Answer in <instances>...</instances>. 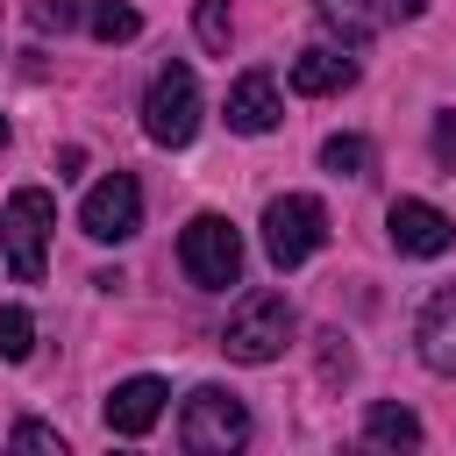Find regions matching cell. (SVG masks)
I'll use <instances>...</instances> for the list:
<instances>
[{
    "mask_svg": "<svg viewBox=\"0 0 456 456\" xmlns=\"http://www.w3.org/2000/svg\"><path fill=\"white\" fill-rule=\"evenodd\" d=\"M292 299L285 292H249L235 314H228V328H221V349L235 356V363H278L285 356V342H292Z\"/></svg>",
    "mask_w": 456,
    "mask_h": 456,
    "instance_id": "obj_1",
    "label": "cell"
},
{
    "mask_svg": "<svg viewBox=\"0 0 456 456\" xmlns=\"http://www.w3.org/2000/svg\"><path fill=\"white\" fill-rule=\"evenodd\" d=\"M321 242H328V207H321L314 192H278V200L264 207V256H271L278 271H299Z\"/></svg>",
    "mask_w": 456,
    "mask_h": 456,
    "instance_id": "obj_2",
    "label": "cell"
},
{
    "mask_svg": "<svg viewBox=\"0 0 456 456\" xmlns=\"http://www.w3.org/2000/svg\"><path fill=\"white\" fill-rule=\"evenodd\" d=\"M178 264H185L192 285L228 292V285L242 278V235H235V221H221V214H192L185 235H178Z\"/></svg>",
    "mask_w": 456,
    "mask_h": 456,
    "instance_id": "obj_3",
    "label": "cell"
},
{
    "mask_svg": "<svg viewBox=\"0 0 456 456\" xmlns=\"http://www.w3.org/2000/svg\"><path fill=\"white\" fill-rule=\"evenodd\" d=\"M178 442L192 456H228V449L249 442V406L235 392H221V385H200L185 399V413H178Z\"/></svg>",
    "mask_w": 456,
    "mask_h": 456,
    "instance_id": "obj_4",
    "label": "cell"
},
{
    "mask_svg": "<svg viewBox=\"0 0 456 456\" xmlns=\"http://www.w3.org/2000/svg\"><path fill=\"white\" fill-rule=\"evenodd\" d=\"M142 128H150V142H164V150H185V142H192V128H200V78H192V64H164V71L150 78Z\"/></svg>",
    "mask_w": 456,
    "mask_h": 456,
    "instance_id": "obj_5",
    "label": "cell"
},
{
    "mask_svg": "<svg viewBox=\"0 0 456 456\" xmlns=\"http://www.w3.org/2000/svg\"><path fill=\"white\" fill-rule=\"evenodd\" d=\"M0 228H7V264H14V278H21V285H43V242H50V228H57V200H50L43 185H21V192L7 200V214H0Z\"/></svg>",
    "mask_w": 456,
    "mask_h": 456,
    "instance_id": "obj_6",
    "label": "cell"
},
{
    "mask_svg": "<svg viewBox=\"0 0 456 456\" xmlns=\"http://www.w3.org/2000/svg\"><path fill=\"white\" fill-rule=\"evenodd\" d=\"M78 228H86L93 242H128V235L142 228V185H135L128 171L100 178V185L86 192V207H78Z\"/></svg>",
    "mask_w": 456,
    "mask_h": 456,
    "instance_id": "obj_7",
    "label": "cell"
},
{
    "mask_svg": "<svg viewBox=\"0 0 456 456\" xmlns=\"http://www.w3.org/2000/svg\"><path fill=\"white\" fill-rule=\"evenodd\" d=\"M385 235H392L399 256H442V249L456 242V221H449L442 207H428V200H392Z\"/></svg>",
    "mask_w": 456,
    "mask_h": 456,
    "instance_id": "obj_8",
    "label": "cell"
},
{
    "mask_svg": "<svg viewBox=\"0 0 456 456\" xmlns=\"http://www.w3.org/2000/svg\"><path fill=\"white\" fill-rule=\"evenodd\" d=\"M164 399H171L164 378H150V370H142V378H121V385L107 392V428H114V435H150L157 413H164Z\"/></svg>",
    "mask_w": 456,
    "mask_h": 456,
    "instance_id": "obj_9",
    "label": "cell"
},
{
    "mask_svg": "<svg viewBox=\"0 0 456 456\" xmlns=\"http://www.w3.org/2000/svg\"><path fill=\"white\" fill-rule=\"evenodd\" d=\"M413 342H420V363H428V370L456 378V285H442V292L420 306V321H413Z\"/></svg>",
    "mask_w": 456,
    "mask_h": 456,
    "instance_id": "obj_10",
    "label": "cell"
},
{
    "mask_svg": "<svg viewBox=\"0 0 456 456\" xmlns=\"http://www.w3.org/2000/svg\"><path fill=\"white\" fill-rule=\"evenodd\" d=\"M228 128L235 135H271L278 128V86H271V71H242L228 86Z\"/></svg>",
    "mask_w": 456,
    "mask_h": 456,
    "instance_id": "obj_11",
    "label": "cell"
},
{
    "mask_svg": "<svg viewBox=\"0 0 456 456\" xmlns=\"http://www.w3.org/2000/svg\"><path fill=\"white\" fill-rule=\"evenodd\" d=\"M342 86H356V57H335V50H299V57H292V93L328 100V93H342Z\"/></svg>",
    "mask_w": 456,
    "mask_h": 456,
    "instance_id": "obj_12",
    "label": "cell"
},
{
    "mask_svg": "<svg viewBox=\"0 0 456 456\" xmlns=\"http://www.w3.org/2000/svg\"><path fill=\"white\" fill-rule=\"evenodd\" d=\"M363 442H378V449H413V442H420V420H413V406H392V399H378V406L363 413Z\"/></svg>",
    "mask_w": 456,
    "mask_h": 456,
    "instance_id": "obj_13",
    "label": "cell"
},
{
    "mask_svg": "<svg viewBox=\"0 0 456 456\" xmlns=\"http://www.w3.org/2000/svg\"><path fill=\"white\" fill-rule=\"evenodd\" d=\"M314 7H321V21H328L349 50H363V43H370V7H363V0H314Z\"/></svg>",
    "mask_w": 456,
    "mask_h": 456,
    "instance_id": "obj_14",
    "label": "cell"
},
{
    "mask_svg": "<svg viewBox=\"0 0 456 456\" xmlns=\"http://www.w3.org/2000/svg\"><path fill=\"white\" fill-rule=\"evenodd\" d=\"M321 171L363 178V171H370V142H363V135H328V142H321Z\"/></svg>",
    "mask_w": 456,
    "mask_h": 456,
    "instance_id": "obj_15",
    "label": "cell"
},
{
    "mask_svg": "<svg viewBox=\"0 0 456 456\" xmlns=\"http://www.w3.org/2000/svg\"><path fill=\"white\" fill-rule=\"evenodd\" d=\"M86 21H93V36L100 43H128L142 21H135V7H121V0H86Z\"/></svg>",
    "mask_w": 456,
    "mask_h": 456,
    "instance_id": "obj_16",
    "label": "cell"
},
{
    "mask_svg": "<svg viewBox=\"0 0 456 456\" xmlns=\"http://www.w3.org/2000/svg\"><path fill=\"white\" fill-rule=\"evenodd\" d=\"M36 349V321L21 306H0V363H21Z\"/></svg>",
    "mask_w": 456,
    "mask_h": 456,
    "instance_id": "obj_17",
    "label": "cell"
},
{
    "mask_svg": "<svg viewBox=\"0 0 456 456\" xmlns=\"http://www.w3.org/2000/svg\"><path fill=\"white\" fill-rule=\"evenodd\" d=\"M192 28H200V43H207V50H228V36H235L228 0H200V7H192Z\"/></svg>",
    "mask_w": 456,
    "mask_h": 456,
    "instance_id": "obj_18",
    "label": "cell"
},
{
    "mask_svg": "<svg viewBox=\"0 0 456 456\" xmlns=\"http://www.w3.org/2000/svg\"><path fill=\"white\" fill-rule=\"evenodd\" d=\"M7 449H36V456H64V435H57V428H43V420H21V428L7 435Z\"/></svg>",
    "mask_w": 456,
    "mask_h": 456,
    "instance_id": "obj_19",
    "label": "cell"
},
{
    "mask_svg": "<svg viewBox=\"0 0 456 456\" xmlns=\"http://www.w3.org/2000/svg\"><path fill=\"white\" fill-rule=\"evenodd\" d=\"M78 14H86V0H43L36 7V28H71Z\"/></svg>",
    "mask_w": 456,
    "mask_h": 456,
    "instance_id": "obj_20",
    "label": "cell"
},
{
    "mask_svg": "<svg viewBox=\"0 0 456 456\" xmlns=\"http://www.w3.org/2000/svg\"><path fill=\"white\" fill-rule=\"evenodd\" d=\"M435 164L456 171V114H435Z\"/></svg>",
    "mask_w": 456,
    "mask_h": 456,
    "instance_id": "obj_21",
    "label": "cell"
},
{
    "mask_svg": "<svg viewBox=\"0 0 456 456\" xmlns=\"http://www.w3.org/2000/svg\"><path fill=\"white\" fill-rule=\"evenodd\" d=\"M378 14H385V21H420L428 0H378Z\"/></svg>",
    "mask_w": 456,
    "mask_h": 456,
    "instance_id": "obj_22",
    "label": "cell"
},
{
    "mask_svg": "<svg viewBox=\"0 0 456 456\" xmlns=\"http://www.w3.org/2000/svg\"><path fill=\"white\" fill-rule=\"evenodd\" d=\"M0 142H7V114H0Z\"/></svg>",
    "mask_w": 456,
    "mask_h": 456,
    "instance_id": "obj_23",
    "label": "cell"
}]
</instances>
